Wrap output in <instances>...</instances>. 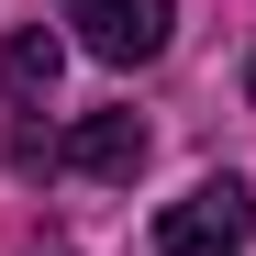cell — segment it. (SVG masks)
I'll list each match as a JSON object with an SVG mask.
<instances>
[{
    "label": "cell",
    "mask_w": 256,
    "mask_h": 256,
    "mask_svg": "<svg viewBox=\"0 0 256 256\" xmlns=\"http://www.w3.org/2000/svg\"><path fill=\"white\" fill-rule=\"evenodd\" d=\"M167 22H178V0H67V34L100 67H156L167 56Z\"/></svg>",
    "instance_id": "cell-2"
},
{
    "label": "cell",
    "mask_w": 256,
    "mask_h": 256,
    "mask_svg": "<svg viewBox=\"0 0 256 256\" xmlns=\"http://www.w3.org/2000/svg\"><path fill=\"white\" fill-rule=\"evenodd\" d=\"M67 167H90V178H134V167H145V122H134V112H90V122L67 134Z\"/></svg>",
    "instance_id": "cell-3"
},
{
    "label": "cell",
    "mask_w": 256,
    "mask_h": 256,
    "mask_svg": "<svg viewBox=\"0 0 256 256\" xmlns=\"http://www.w3.org/2000/svg\"><path fill=\"white\" fill-rule=\"evenodd\" d=\"M245 90H256V56H245Z\"/></svg>",
    "instance_id": "cell-5"
},
{
    "label": "cell",
    "mask_w": 256,
    "mask_h": 256,
    "mask_svg": "<svg viewBox=\"0 0 256 256\" xmlns=\"http://www.w3.org/2000/svg\"><path fill=\"white\" fill-rule=\"evenodd\" d=\"M245 223H256V190L245 178H200L190 200L156 212V256H245Z\"/></svg>",
    "instance_id": "cell-1"
},
{
    "label": "cell",
    "mask_w": 256,
    "mask_h": 256,
    "mask_svg": "<svg viewBox=\"0 0 256 256\" xmlns=\"http://www.w3.org/2000/svg\"><path fill=\"white\" fill-rule=\"evenodd\" d=\"M56 67H67V34L22 22L12 45H0V90H12V100H45V90H56Z\"/></svg>",
    "instance_id": "cell-4"
}]
</instances>
